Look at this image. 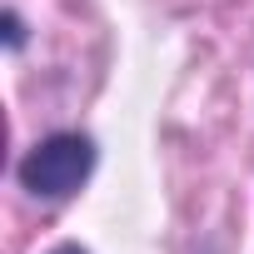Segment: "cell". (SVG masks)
<instances>
[{
  "mask_svg": "<svg viewBox=\"0 0 254 254\" xmlns=\"http://www.w3.org/2000/svg\"><path fill=\"white\" fill-rule=\"evenodd\" d=\"M95 165H100L95 135H85V130H55V135L35 140V145L20 155L15 180H20V190H25L30 199H40V204H65V199H75V194L90 185Z\"/></svg>",
  "mask_w": 254,
  "mask_h": 254,
  "instance_id": "cell-1",
  "label": "cell"
},
{
  "mask_svg": "<svg viewBox=\"0 0 254 254\" xmlns=\"http://www.w3.org/2000/svg\"><path fill=\"white\" fill-rule=\"evenodd\" d=\"M0 25H5V50L15 55V50L25 45V20H20V10H5V15H0Z\"/></svg>",
  "mask_w": 254,
  "mask_h": 254,
  "instance_id": "cell-2",
  "label": "cell"
},
{
  "mask_svg": "<svg viewBox=\"0 0 254 254\" xmlns=\"http://www.w3.org/2000/svg\"><path fill=\"white\" fill-rule=\"evenodd\" d=\"M50 254H90L85 244H60V249H50Z\"/></svg>",
  "mask_w": 254,
  "mask_h": 254,
  "instance_id": "cell-3",
  "label": "cell"
}]
</instances>
